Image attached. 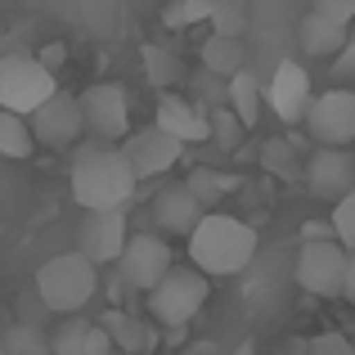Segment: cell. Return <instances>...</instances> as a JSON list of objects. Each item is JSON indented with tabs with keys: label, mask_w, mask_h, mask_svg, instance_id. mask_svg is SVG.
<instances>
[{
	"label": "cell",
	"mask_w": 355,
	"mask_h": 355,
	"mask_svg": "<svg viewBox=\"0 0 355 355\" xmlns=\"http://www.w3.org/2000/svg\"><path fill=\"white\" fill-rule=\"evenodd\" d=\"M207 23L216 36H243L248 32V5L243 0H211Z\"/></svg>",
	"instance_id": "obj_26"
},
{
	"label": "cell",
	"mask_w": 355,
	"mask_h": 355,
	"mask_svg": "<svg viewBox=\"0 0 355 355\" xmlns=\"http://www.w3.org/2000/svg\"><path fill=\"white\" fill-rule=\"evenodd\" d=\"M261 171L275 175V180H302V153H297L293 139L284 135H270L266 144H261Z\"/></svg>",
	"instance_id": "obj_22"
},
{
	"label": "cell",
	"mask_w": 355,
	"mask_h": 355,
	"mask_svg": "<svg viewBox=\"0 0 355 355\" xmlns=\"http://www.w3.org/2000/svg\"><path fill=\"white\" fill-rule=\"evenodd\" d=\"M342 297L355 302V252H347V270H342Z\"/></svg>",
	"instance_id": "obj_36"
},
{
	"label": "cell",
	"mask_w": 355,
	"mask_h": 355,
	"mask_svg": "<svg viewBox=\"0 0 355 355\" xmlns=\"http://www.w3.org/2000/svg\"><path fill=\"white\" fill-rule=\"evenodd\" d=\"M329 225H333V239H338L347 252H355V189H351V193H342V198L333 202Z\"/></svg>",
	"instance_id": "obj_29"
},
{
	"label": "cell",
	"mask_w": 355,
	"mask_h": 355,
	"mask_svg": "<svg viewBox=\"0 0 355 355\" xmlns=\"http://www.w3.org/2000/svg\"><path fill=\"white\" fill-rule=\"evenodd\" d=\"M54 90H59V77L36 54H5L0 59V108L5 113H36Z\"/></svg>",
	"instance_id": "obj_5"
},
{
	"label": "cell",
	"mask_w": 355,
	"mask_h": 355,
	"mask_svg": "<svg viewBox=\"0 0 355 355\" xmlns=\"http://www.w3.org/2000/svg\"><path fill=\"white\" fill-rule=\"evenodd\" d=\"M347 41H351L347 27L324 18V14H315V9L297 23V45H302V54H311V59H333Z\"/></svg>",
	"instance_id": "obj_18"
},
{
	"label": "cell",
	"mask_w": 355,
	"mask_h": 355,
	"mask_svg": "<svg viewBox=\"0 0 355 355\" xmlns=\"http://www.w3.org/2000/svg\"><path fill=\"white\" fill-rule=\"evenodd\" d=\"M261 104H266L279 121L297 126V121L306 117V104H311V77H306L302 63H293V59L279 63L275 77H270V86H261Z\"/></svg>",
	"instance_id": "obj_14"
},
{
	"label": "cell",
	"mask_w": 355,
	"mask_h": 355,
	"mask_svg": "<svg viewBox=\"0 0 355 355\" xmlns=\"http://www.w3.org/2000/svg\"><path fill=\"white\" fill-rule=\"evenodd\" d=\"M113 266L121 270V284H126V288L148 293V288L171 270V243H166L162 234H130Z\"/></svg>",
	"instance_id": "obj_11"
},
{
	"label": "cell",
	"mask_w": 355,
	"mask_h": 355,
	"mask_svg": "<svg viewBox=\"0 0 355 355\" xmlns=\"http://www.w3.org/2000/svg\"><path fill=\"white\" fill-rule=\"evenodd\" d=\"M139 59H144V77L153 81L157 90H175L180 81H189V77H184L180 54H175V50H166V45H153V41H148L144 50H139Z\"/></svg>",
	"instance_id": "obj_21"
},
{
	"label": "cell",
	"mask_w": 355,
	"mask_h": 355,
	"mask_svg": "<svg viewBox=\"0 0 355 355\" xmlns=\"http://www.w3.org/2000/svg\"><path fill=\"white\" fill-rule=\"evenodd\" d=\"M5 347H9V355H50V342H45L41 333L23 329V324H18V329L5 338Z\"/></svg>",
	"instance_id": "obj_32"
},
{
	"label": "cell",
	"mask_w": 355,
	"mask_h": 355,
	"mask_svg": "<svg viewBox=\"0 0 355 355\" xmlns=\"http://www.w3.org/2000/svg\"><path fill=\"white\" fill-rule=\"evenodd\" d=\"M36 59H41L45 68L54 72V68H59V63H68V45H59V41H54V45H45V50L36 54Z\"/></svg>",
	"instance_id": "obj_35"
},
{
	"label": "cell",
	"mask_w": 355,
	"mask_h": 355,
	"mask_svg": "<svg viewBox=\"0 0 355 355\" xmlns=\"http://www.w3.org/2000/svg\"><path fill=\"white\" fill-rule=\"evenodd\" d=\"M198 59H202V72H211V77H234L239 68H248V59H243V36H216L211 32L207 41H202V50H198Z\"/></svg>",
	"instance_id": "obj_20"
},
{
	"label": "cell",
	"mask_w": 355,
	"mask_h": 355,
	"mask_svg": "<svg viewBox=\"0 0 355 355\" xmlns=\"http://www.w3.org/2000/svg\"><path fill=\"white\" fill-rule=\"evenodd\" d=\"M32 153H36V139H32V130H27V117L0 108V157H9V162H27Z\"/></svg>",
	"instance_id": "obj_25"
},
{
	"label": "cell",
	"mask_w": 355,
	"mask_h": 355,
	"mask_svg": "<svg viewBox=\"0 0 355 355\" xmlns=\"http://www.w3.org/2000/svg\"><path fill=\"white\" fill-rule=\"evenodd\" d=\"M324 239H333V225H315V220L302 225V243H324ZM333 243H338V239H333Z\"/></svg>",
	"instance_id": "obj_37"
},
{
	"label": "cell",
	"mask_w": 355,
	"mask_h": 355,
	"mask_svg": "<svg viewBox=\"0 0 355 355\" xmlns=\"http://www.w3.org/2000/svg\"><path fill=\"white\" fill-rule=\"evenodd\" d=\"M72 198L81 202L86 211H113V207H126L135 198V175H130L126 157H121L117 144H81L77 148V162H72Z\"/></svg>",
	"instance_id": "obj_2"
},
{
	"label": "cell",
	"mask_w": 355,
	"mask_h": 355,
	"mask_svg": "<svg viewBox=\"0 0 355 355\" xmlns=\"http://www.w3.org/2000/svg\"><path fill=\"white\" fill-rule=\"evenodd\" d=\"M315 14H324V18H333V23L351 27V18H355V0H315Z\"/></svg>",
	"instance_id": "obj_33"
},
{
	"label": "cell",
	"mask_w": 355,
	"mask_h": 355,
	"mask_svg": "<svg viewBox=\"0 0 355 355\" xmlns=\"http://www.w3.org/2000/svg\"><path fill=\"white\" fill-rule=\"evenodd\" d=\"M81 108V130H86L95 144H121L130 130V99L126 90L113 86V81H95L77 95Z\"/></svg>",
	"instance_id": "obj_6"
},
{
	"label": "cell",
	"mask_w": 355,
	"mask_h": 355,
	"mask_svg": "<svg viewBox=\"0 0 355 355\" xmlns=\"http://www.w3.org/2000/svg\"><path fill=\"white\" fill-rule=\"evenodd\" d=\"M198 216H202V207L193 202V193L184 184H166L153 198V220H157L162 234H189L198 225Z\"/></svg>",
	"instance_id": "obj_17"
},
{
	"label": "cell",
	"mask_w": 355,
	"mask_h": 355,
	"mask_svg": "<svg viewBox=\"0 0 355 355\" xmlns=\"http://www.w3.org/2000/svg\"><path fill=\"white\" fill-rule=\"evenodd\" d=\"M306 355H355V342L347 333H315L306 338Z\"/></svg>",
	"instance_id": "obj_31"
},
{
	"label": "cell",
	"mask_w": 355,
	"mask_h": 355,
	"mask_svg": "<svg viewBox=\"0 0 355 355\" xmlns=\"http://www.w3.org/2000/svg\"><path fill=\"white\" fill-rule=\"evenodd\" d=\"M207 14H211V0H171V5L162 9V23L180 32V27L207 23Z\"/></svg>",
	"instance_id": "obj_28"
},
{
	"label": "cell",
	"mask_w": 355,
	"mask_h": 355,
	"mask_svg": "<svg viewBox=\"0 0 355 355\" xmlns=\"http://www.w3.org/2000/svg\"><path fill=\"white\" fill-rule=\"evenodd\" d=\"M184 239H189L193 270L207 275V279L239 275V270H248L252 257H257V230L239 216H225V211H202L198 225Z\"/></svg>",
	"instance_id": "obj_1"
},
{
	"label": "cell",
	"mask_w": 355,
	"mask_h": 355,
	"mask_svg": "<svg viewBox=\"0 0 355 355\" xmlns=\"http://www.w3.org/2000/svg\"><path fill=\"white\" fill-rule=\"evenodd\" d=\"M275 355H306V338H288Z\"/></svg>",
	"instance_id": "obj_38"
},
{
	"label": "cell",
	"mask_w": 355,
	"mask_h": 355,
	"mask_svg": "<svg viewBox=\"0 0 355 355\" xmlns=\"http://www.w3.org/2000/svg\"><path fill=\"white\" fill-rule=\"evenodd\" d=\"M153 126L166 130L171 139H180V144H202V139H207V113H202L193 99H180L175 90H162Z\"/></svg>",
	"instance_id": "obj_15"
},
{
	"label": "cell",
	"mask_w": 355,
	"mask_h": 355,
	"mask_svg": "<svg viewBox=\"0 0 355 355\" xmlns=\"http://www.w3.org/2000/svg\"><path fill=\"white\" fill-rule=\"evenodd\" d=\"M95 293H99V266H90L77 248L50 257L41 270H36V297H41L45 311L77 315Z\"/></svg>",
	"instance_id": "obj_3"
},
{
	"label": "cell",
	"mask_w": 355,
	"mask_h": 355,
	"mask_svg": "<svg viewBox=\"0 0 355 355\" xmlns=\"http://www.w3.org/2000/svg\"><path fill=\"white\" fill-rule=\"evenodd\" d=\"M207 297H211V279L207 275H198L193 266H171L153 288H148V315H153L166 333H175L207 306Z\"/></svg>",
	"instance_id": "obj_4"
},
{
	"label": "cell",
	"mask_w": 355,
	"mask_h": 355,
	"mask_svg": "<svg viewBox=\"0 0 355 355\" xmlns=\"http://www.w3.org/2000/svg\"><path fill=\"white\" fill-rule=\"evenodd\" d=\"M302 180L315 198L338 202L342 193L355 189V153L351 148H315L302 162Z\"/></svg>",
	"instance_id": "obj_13"
},
{
	"label": "cell",
	"mask_w": 355,
	"mask_h": 355,
	"mask_svg": "<svg viewBox=\"0 0 355 355\" xmlns=\"http://www.w3.org/2000/svg\"><path fill=\"white\" fill-rule=\"evenodd\" d=\"M99 329L108 333V342H113V351H144L148 347V329L135 320V315H126V311H104L99 315Z\"/></svg>",
	"instance_id": "obj_24"
},
{
	"label": "cell",
	"mask_w": 355,
	"mask_h": 355,
	"mask_svg": "<svg viewBox=\"0 0 355 355\" xmlns=\"http://www.w3.org/2000/svg\"><path fill=\"white\" fill-rule=\"evenodd\" d=\"M184 189H189L193 202L207 211V207H220V198H225V193H234L239 180H234V175H220L216 166H193L189 180H184Z\"/></svg>",
	"instance_id": "obj_23"
},
{
	"label": "cell",
	"mask_w": 355,
	"mask_h": 355,
	"mask_svg": "<svg viewBox=\"0 0 355 355\" xmlns=\"http://www.w3.org/2000/svg\"><path fill=\"white\" fill-rule=\"evenodd\" d=\"M351 153H355V144H351Z\"/></svg>",
	"instance_id": "obj_39"
},
{
	"label": "cell",
	"mask_w": 355,
	"mask_h": 355,
	"mask_svg": "<svg viewBox=\"0 0 355 355\" xmlns=\"http://www.w3.org/2000/svg\"><path fill=\"white\" fill-rule=\"evenodd\" d=\"M193 99H198L202 113H211V108H225V81L211 77V72H198V77H193Z\"/></svg>",
	"instance_id": "obj_30"
},
{
	"label": "cell",
	"mask_w": 355,
	"mask_h": 355,
	"mask_svg": "<svg viewBox=\"0 0 355 355\" xmlns=\"http://www.w3.org/2000/svg\"><path fill=\"white\" fill-rule=\"evenodd\" d=\"M108 351H113L108 333L86 315H68L50 338V355H108Z\"/></svg>",
	"instance_id": "obj_16"
},
{
	"label": "cell",
	"mask_w": 355,
	"mask_h": 355,
	"mask_svg": "<svg viewBox=\"0 0 355 355\" xmlns=\"http://www.w3.org/2000/svg\"><path fill=\"white\" fill-rule=\"evenodd\" d=\"M130 239V225H126V207H113V211H86L77 225V252L90 261V266H113L121 257Z\"/></svg>",
	"instance_id": "obj_10"
},
{
	"label": "cell",
	"mask_w": 355,
	"mask_h": 355,
	"mask_svg": "<svg viewBox=\"0 0 355 355\" xmlns=\"http://www.w3.org/2000/svg\"><path fill=\"white\" fill-rule=\"evenodd\" d=\"M27 130H32V139L41 148H54V153H63V148H72L86 130H81V108H77V95H68V90H54L50 99H45L36 113H27Z\"/></svg>",
	"instance_id": "obj_9"
},
{
	"label": "cell",
	"mask_w": 355,
	"mask_h": 355,
	"mask_svg": "<svg viewBox=\"0 0 355 355\" xmlns=\"http://www.w3.org/2000/svg\"><path fill=\"white\" fill-rule=\"evenodd\" d=\"M333 77H338V81H355V41H347L338 54H333Z\"/></svg>",
	"instance_id": "obj_34"
},
{
	"label": "cell",
	"mask_w": 355,
	"mask_h": 355,
	"mask_svg": "<svg viewBox=\"0 0 355 355\" xmlns=\"http://www.w3.org/2000/svg\"><path fill=\"white\" fill-rule=\"evenodd\" d=\"M225 108L239 117L243 130H252L261 121V108H266L261 104V81L252 77L248 68H239L234 77H225Z\"/></svg>",
	"instance_id": "obj_19"
},
{
	"label": "cell",
	"mask_w": 355,
	"mask_h": 355,
	"mask_svg": "<svg viewBox=\"0 0 355 355\" xmlns=\"http://www.w3.org/2000/svg\"><path fill=\"white\" fill-rule=\"evenodd\" d=\"M117 148H121V157H126V166H130V175H135V180H157V175H166L184 157V144H180V139H171L166 130H157V126L126 130V139H121Z\"/></svg>",
	"instance_id": "obj_8"
},
{
	"label": "cell",
	"mask_w": 355,
	"mask_h": 355,
	"mask_svg": "<svg viewBox=\"0 0 355 355\" xmlns=\"http://www.w3.org/2000/svg\"><path fill=\"white\" fill-rule=\"evenodd\" d=\"M342 270H347V248L333 239L302 243L297 252V284L311 297H342Z\"/></svg>",
	"instance_id": "obj_12"
},
{
	"label": "cell",
	"mask_w": 355,
	"mask_h": 355,
	"mask_svg": "<svg viewBox=\"0 0 355 355\" xmlns=\"http://www.w3.org/2000/svg\"><path fill=\"white\" fill-rule=\"evenodd\" d=\"M306 130L315 148H351L355 144V86H333L306 104Z\"/></svg>",
	"instance_id": "obj_7"
},
{
	"label": "cell",
	"mask_w": 355,
	"mask_h": 355,
	"mask_svg": "<svg viewBox=\"0 0 355 355\" xmlns=\"http://www.w3.org/2000/svg\"><path fill=\"white\" fill-rule=\"evenodd\" d=\"M207 139H211L216 148H225V153H234V148L243 144L239 117L230 113V108H211V113H207Z\"/></svg>",
	"instance_id": "obj_27"
}]
</instances>
